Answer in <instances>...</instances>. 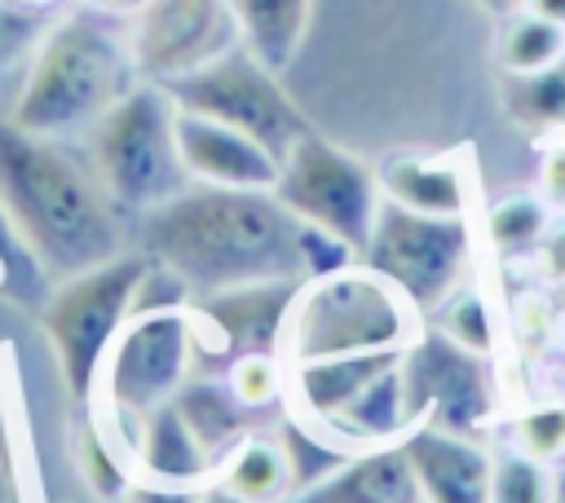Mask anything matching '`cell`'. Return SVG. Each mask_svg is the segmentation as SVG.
Masks as SVG:
<instances>
[{
    "mask_svg": "<svg viewBox=\"0 0 565 503\" xmlns=\"http://www.w3.org/2000/svg\"><path fill=\"white\" fill-rule=\"evenodd\" d=\"M296 291H300V282L274 278V282H243V287L194 296L190 300L194 375H221L243 353L278 349Z\"/></svg>",
    "mask_w": 565,
    "mask_h": 503,
    "instance_id": "obj_13",
    "label": "cell"
},
{
    "mask_svg": "<svg viewBox=\"0 0 565 503\" xmlns=\"http://www.w3.org/2000/svg\"><path fill=\"white\" fill-rule=\"evenodd\" d=\"M203 485H168V481H150V477H137L119 503H199Z\"/></svg>",
    "mask_w": 565,
    "mask_h": 503,
    "instance_id": "obj_34",
    "label": "cell"
},
{
    "mask_svg": "<svg viewBox=\"0 0 565 503\" xmlns=\"http://www.w3.org/2000/svg\"><path fill=\"white\" fill-rule=\"evenodd\" d=\"M556 57H565V26H556L530 9H516L503 18L499 40H494L499 75H530V71L552 66Z\"/></svg>",
    "mask_w": 565,
    "mask_h": 503,
    "instance_id": "obj_26",
    "label": "cell"
},
{
    "mask_svg": "<svg viewBox=\"0 0 565 503\" xmlns=\"http://www.w3.org/2000/svg\"><path fill=\"white\" fill-rule=\"evenodd\" d=\"M512 446L543 463H565V397L525 402L512 415Z\"/></svg>",
    "mask_w": 565,
    "mask_h": 503,
    "instance_id": "obj_30",
    "label": "cell"
},
{
    "mask_svg": "<svg viewBox=\"0 0 565 503\" xmlns=\"http://www.w3.org/2000/svg\"><path fill=\"white\" fill-rule=\"evenodd\" d=\"M146 269H150V256L137 247V252H119L84 274L53 282L44 313H40V331L53 349V362H57V375H62L71 402L88 406L97 397L102 362H106L119 327L132 313Z\"/></svg>",
    "mask_w": 565,
    "mask_h": 503,
    "instance_id": "obj_6",
    "label": "cell"
},
{
    "mask_svg": "<svg viewBox=\"0 0 565 503\" xmlns=\"http://www.w3.org/2000/svg\"><path fill=\"white\" fill-rule=\"evenodd\" d=\"M13 13H40V9H53L57 0H4Z\"/></svg>",
    "mask_w": 565,
    "mask_h": 503,
    "instance_id": "obj_41",
    "label": "cell"
},
{
    "mask_svg": "<svg viewBox=\"0 0 565 503\" xmlns=\"http://www.w3.org/2000/svg\"><path fill=\"white\" fill-rule=\"evenodd\" d=\"M230 397L256 419V415H274L287 410V362L278 349L265 353H243L221 371Z\"/></svg>",
    "mask_w": 565,
    "mask_h": 503,
    "instance_id": "obj_27",
    "label": "cell"
},
{
    "mask_svg": "<svg viewBox=\"0 0 565 503\" xmlns=\"http://www.w3.org/2000/svg\"><path fill=\"white\" fill-rule=\"evenodd\" d=\"M375 172L388 203H402L428 216L472 212V172L459 154H393Z\"/></svg>",
    "mask_w": 565,
    "mask_h": 503,
    "instance_id": "obj_16",
    "label": "cell"
},
{
    "mask_svg": "<svg viewBox=\"0 0 565 503\" xmlns=\"http://www.w3.org/2000/svg\"><path fill=\"white\" fill-rule=\"evenodd\" d=\"M291 503H424V499L402 454V441H393V446L353 450L327 481L296 494Z\"/></svg>",
    "mask_w": 565,
    "mask_h": 503,
    "instance_id": "obj_19",
    "label": "cell"
},
{
    "mask_svg": "<svg viewBox=\"0 0 565 503\" xmlns=\"http://www.w3.org/2000/svg\"><path fill=\"white\" fill-rule=\"evenodd\" d=\"M552 221L556 212L539 194H503L499 203L486 207V243L503 260H525V256H539Z\"/></svg>",
    "mask_w": 565,
    "mask_h": 503,
    "instance_id": "obj_25",
    "label": "cell"
},
{
    "mask_svg": "<svg viewBox=\"0 0 565 503\" xmlns=\"http://www.w3.org/2000/svg\"><path fill=\"white\" fill-rule=\"evenodd\" d=\"M163 88L181 110L221 119V124L256 137L260 146H269L278 159L291 150L296 137H305L313 128L300 115V106L287 97V88L278 84V71H269L243 44L230 49L225 57L199 66L194 75H181V79L163 84Z\"/></svg>",
    "mask_w": 565,
    "mask_h": 503,
    "instance_id": "obj_10",
    "label": "cell"
},
{
    "mask_svg": "<svg viewBox=\"0 0 565 503\" xmlns=\"http://www.w3.org/2000/svg\"><path fill=\"white\" fill-rule=\"evenodd\" d=\"M419 327L424 313L388 278L353 260L300 282L278 353L287 366L340 353H402L419 335Z\"/></svg>",
    "mask_w": 565,
    "mask_h": 503,
    "instance_id": "obj_4",
    "label": "cell"
},
{
    "mask_svg": "<svg viewBox=\"0 0 565 503\" xmlns=\"http://www.w3.org/2000/svg\"><path fill=\"white\" fill-rule=\"evenodd\" d=\"M486 13H494V18H508V13H516L521 9V0H477Z\"/></svg>",
    "mask_w": 565,
    "mask_h": 503,
    "instance_id": "obj_40",
    "label": "cell"
},
{
    "mask_svg": "<svg viewBox=\"0 0 565 503\" xmlns=\"http://www.w3.org/2000/svg\"><path fill=\"white\" fill-rule=\"evenodd\" d=\"M9 18H13V9L0 0V49H4V40H9Z\"/></svg>",
    "mask_w": 565,
    "mask_h": 503,
    "instance_id": "obj_43",
    "label": "cell"
},
{
    "mask_svg": "<svg viewBox=\"0 0 565 503\" xmlns=\"http://www.w3.org/2000/svg\"><path fill=\"white\" fill-rule=\"evenodd\" d=\"M274 194L309 225L335 234L340 243H349L362 260L384 190H380V172L349 154L344 146L327 141L318 128H309L305 137L291 141V150L282 154V172Z\"/></svg>",
    "mask_w": 565,
    "mask_h": 503,
    "instance_id": "obj_9",
    "label": "cell"
},
{
    "mask_svg": "<svg viewBox=\"0 0 565 503\" xmlns=\"http://www.w3.org/2000/svg\"><path fill=\"white\" fill-rule=\"evenodd\" d=\"M132 450H137V477H150V481L212 485V477H216V454H207V446L194 437V428L185 424L177 402H163L159 410L137 419Z\"/></svg>",
    "mask_w": 565,
    "mask_h": 503,
    "instance_id": "obj_18",
    "label": "cell"
},
{
    "mask_svg": "<svg viewBox=\"0 0 565 503\" xmlns=\"http://www.w3.org/2000/svg\"><path fill=\"white\" fill-rule=\"evenodd\" d=\"M499 101L512 128L530 137H561L565 132V57L530 75H499Z\"/></svg>",
    "mask_w": 565,
    "mask_h": 503,
    "instance_id": "obj_24",
    "label": "cell"
},
{
    "mask_svg": "<svg viewBox=\"0 0 565 503\" xmlns=\"http://www.w3.org/2000/svg\"><path fill=\"white\" fill-rule=\"evenodd\" d=\"M0 463L13 472V419H9V402L0 393Z\"/></svg>",
    "mask_w": 565,
    "mask_h": 503,
    "instance_id": "obj_37",
    "label": "cell"
},
{
    "mask_svg": "<svg viewBox=\"0 0 565 503\" xmlns=\"http://www.w3.org/2000/svg\"><path fill=\"white\" fill-rule=\"evenodd\" d=\"M53 278L44 274V265L31 256V247L22 243V234H18V225H13V216L4 212V203H0V296H35V291H44Z\"/></svg>",
    "mask_w": 565,
    "mask_h": 503,
    "instance_id": "obj_31",
    "label": "cell"
},
{
    "mask_svg": "<svg viewBox=\"0 0 565 503\" xmlns=\"http://www.w3.org/2000/svg\"><path fill=\"white\" fill-rule=\"evenodd\" d=\"M552 322H556V309L547 296H521L516 309H512V335L525 344V349H539L552 340Z\"/></svg>",
    "mask_w": 565,
    "mask_h": 503,
    "instance_id": "obj_32",
    "label": "cell"
},
{
    "mask_svg": "<svg viewBox=\"0 0 565 503\" xmlns=\"http://www.w3.org/2000/svg\"><path fill=\"white\" fill-rule=\"evenodd\" d=\"M238 22L230 0H150L128 18V49L137 75L150 84H172L199 66L238 49Z\"/></svg>",
    "mask_w": 565,
    "mask_h": 503,
    "instance_id": "obj_12",
    "label": "cell"
},
{
    "mask_svg": "<svg viewBox=\"0 0 565 503\" xmlns=\"http://www.w3.org/2000/svg\"><path fill=\"white\" fill-rule=\"evenodd\" d=\"M322 428L331 437H340L344 446L353 450H366V446H393L402 441L415 419L406 410V393H402V375L397 366H388L380 379H371L349 406H340L331 419H322Z\"/></svg>",
    "mask_w": 565,
    "mask_h": 503,
    "instance_id": "obj_20",
    "label": "cell"
},
{
    "mask_svg": "<svg viewBox=\"0 0 565 503\" xmlns=\"http://www.w3.org/2000/svg\"><path fill=\"white\" fill-rule=\"evenodd\" d=\"M406 410L419 424H437L463 437H477L494 424L499 415V388H494V366L486 353L463 349L437 327H419V335L402 349L397 357Z\"/></svg>",
    "mask_w": 565,
    "mask_h": 503,
    "instance_id": "obj_11",
    "label": "cell"
},
{
    "mask_svg": "<svg viewBox=\"0 0 565 503\" xmlns=\"http://www.w3.org/2000/svg\"><path fill=\"white\" fill-rule=\"evenodd\" d=\"M84 9H93V13H102V18H132V13H141L150 0H79Z\"/></svg>",
    "mask_w": 565,
    "mask_h": 503,
    "instance_id": "obj_36",
    "label": "cell"
},
{
    "mask_svg": "<svg viewBox=\"0 0 565 503\" xmlns=\"http://www.w3.org/2000/svg\"><path fill=\"white\" fill-rule=\"evenodd\" d=\"M84 159L110 207L132 221L194 185L177 150V101L150 79H137L84 132Z\"/></svg>",
    "mask_w": 565,
    "mask_h": 503,
    "instance_id": "obj_5",
    "label": "cell"
},
{
    "mask_svg": "<svg viewBox=\"0 0 565 503\" xmlns=\"http://www.w3.org/2000/svg\"><path fill=\"white\" fill-rule=\"evenodd\" d=\"M362 265L388 278L428 318L463 282H472V221L428 216L384 199Z\"/></svg>",
    "mask_w": 565,
    "mask_h": 503,
    "instance_id": "obj_7",
    "label": "cell"
},
{
    "mask_svg": "<svg viewBox=\"0 0 565 503\" xmlns=\"http://www.w3.org/2000/svg\"><path fill=\"white\" fill-rule=\"evenodd\" d=\"M402 454L415 472L424 503H490L494 450L477 437L419 424L402 437Z\"/></svg>",
    "mask_w": 565,
    "mask_h": 503,
    "instance_id": "obj_15",
    "label": "cell"
},
{
    "mask_svg": "<svg viewBox=\"0 0 565 503\" xmlns=\"http://www.w3.org/2000/svg\"><path fill=\"white\" fill-rule=\"evenodd\" d=\"M194 375V318L190 304H150L132 309L119 327L102 379H97V406L115 410L119 419L137 424L163 402H172L185 379Z\"/></svg>",
    "mask_w": 565,
    "mask_h": 503,
    "instance_id": "obj_8",
    "label": "cell"
},
{
    "mask_svg": "<svg viewBox=\"0 0 565 503\" xmlns=\"http://www.w3.org/2000/svg\"><path fill=\"white\" fill-rule=\"evenodd\" d=\"M137 79L141 75L128 49V31L119 35L93 9L66 13L35 44L9 119L35 137L62 141L88 132Z\"/></svg>",
    "mask_w": 565,
    "mask_h": 503,
    "instance_id": "obj_3",
    "label": "cell"
},
{
    "mask_svg": "<svg viewBox=\"0 0 565 503\" xmlns=\"http://www.w3.org/2000/svg\"><path fill=\"white\" fill-rule=\"evenodd\" d=\"M521 9H530V13H539V18L556 22V26H565V0H521Z\"/></svg>",
    "mask_w": 565,
    "mask_h": 503,
    "instance_id": "obj_38",
    "label": "cell"
},
{
    "mask_svg": "<svg viewBox=\"0 0 565 503\" xmlns=\"http://www.w3.org/2000/svg\"><path fill=\"white\" fill-rule=\"evenodd\" d=\"M490 503H561V472L516 446L494 450Z\"/></svg>",
    "mask_w": 565,
    "mask_h": 503,
    "instance_id": "obj_28",
    "label": "cell"
},
{
    "mask_svg": "<svg viewBox=\"0 0 565 503\" xmlns=\"http://www.w3.org/2000/svg\"><path fill=\"white\" fill-rule=\"evenodd\" d=\"M539 265L552 282H565V221H552V229L539 247Z\"/></svg>",
    "mask_w": 565,
    "mask_h": 503,
    "instance_id": "obj_35",
    "label": "cell"
},
{
    "mask_svg": "<svg viewBox=\"0 0 565 503\" xmlns=\"http://www.w3.org/2000/svg\"><path fill=\"white\" fill-rule=\"evenodd\" d=\"M13 490H18V477L0 463V503H13Z\"/></svg>",
    "mask_w": 565,
    "mask_h": 503,
    "instance_id": "obj_42",
    "label": "cell"
},
{
    "mask_svg": "<svg viewBox=\"0 0 565 503\" xmlns=\"http://www.w3.org/2000/svg\"><path fill=\"white\" fill-rule=\"evenodd\" d=\"M309 4L313 0H230V13L238 22L243 49L282 75L305 44Z\"/></svg>",
    "mask_w": 565,
    "mask_h": 503,
    "instance_id": "obj_21",
    "label": "cell"
},
{
    "mask_svg": "<svg viewBox=\"0 0 565 503\" xmlns=\"http://www.w3.org/2000/svg\"><path fill=\"white\" fill-rule=\"evenodd\" d=\"M424 322L437 327V331H446L450 340H459V344L472 349V353L494 357V349H499V318H494V304H490V296L477 291L472 282H463V287H459L441 309H433Z\"/></svg>",
    "mask_w": 565,
    "mask_h": 503,
    "instance_id": "obj_29",
    "label": "cell"
},
{
    "mask_svg": "<svg viewBox=\"0 0 565 503\" xmlns=\"http://www.w3.org/2000/svg\"><path fill=\"white\" fill-rule=\"evenodd\" d=\"M552 212L565 216V132L547 137L543 154H539V190H534Z\"/></svg>",
    "mask_w": 565,
    "mask_h": 503,
    "instance_id": "obj_33",
    "label": "cell"
},
{
    "mask_svg": "<svg viewBox=\"0 0 565 503\" xmlns=\"http://www.w3.org/2000/svg\"><path fill=\"white\" fill-rule=\"evenodd\" d=\"M199 503H252V499H238V494H230V490H221V485L212 481V485H203Z\"/></svg>",
    "mask_w": 565,
    "mask_h": 503,
    "instance_id": "obj_39",
    "label": "cell"
},
{
    "mask_svg": "<svg viewBox=\"0 0 565 503\" xmlns=\"http://www.w3.org/2000/svg\"><path fill=\"white\" fill-rule=\"evenodd\" d=\"M397 357L402 353H340V357L296 362L287 366V410L322 424L340 406H349L371 379L397 366Z\"/></svg>",
    "mask_w": 565,
    "mask_h": 503,
    "instance_id": "obj_17",
    "label": "cell"
},
{
    "mask_svg": "<svg viewBox=\"0 0 565 503\" xmlns=\"http://www.w3.org/2000/svg\"><path fill=\"white\" fill-rule=\"evenodd\" d=\"M172 402L185 415V424L194 428V437L207 446V454H216V463L256 428V419L230 397L221 375H190Z\"/></svg>",
    "mask_w": 565,
    "mask_h": 503,
    "instance_id": "obj_23",
    "label": "cell"
},
{
    "mask_svg": "<svg viewBox=\"0 0 565 503\" xmlns=\"http://www.w3.org/2000/svg\"><path fill=\"white\" fill-rule=\"evenodd\" d=\"M212 481L252 503H291V468H287L282 441H278V432H265V428H252L216 463Z\"/></svg>",
    "mask_w": 565,
    "mask_h": 503,
    "instance_id": "obj_22",
    "label": "cell"
},
{
    "mask_svg": "<svg viewBox=\"0 0 565 503\" xmlns=\"http://www.w3.org/2000/svg\"><path fill=\"white\" fill-rule=\"evenodd\" d=\"M305 221L274 190L185 185L137 221L141 252L172 269L190 296L291 278L305 282Z\"/></svg>",
    "mask_w": 565,
    "mask_h": 503,
    "instance_id": "obj_1",
    "label": "cell"
},
{
    "mask_svg": "<svg viewBox=\"0 0 565 503\" xmlns=\"http://www.w3.org/2000/svg\"><path fill=\"white\" fill-rule=\"evenodd\" d=\"M0 203L53 282L124 252L119 212L88 159L0 115Z\"/></svg>",
    "mask_w": 565,
    "mask_h": 503,
    "instance_id": "obj_2",
    "label": "cell"
},
{
    "mask_svg": "<svg viewBox=\"0 0 565 503\" xmlns=\"http://www.w3.org/2000/svg\"><path fill=\"white\" fill-rule=\"evenodd\" d=\"M177 150H181V163L194 185L274 190L278 172H282V159L269 146H260L256 137H247L221 119L181 110V106H177Z\"/></svg>",
    "mask_w": 565,
    "mask_h": 503,
    "instance_id": "obj_14",
    "label": "cell"
}]
</instances>
